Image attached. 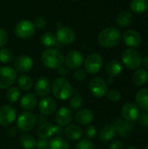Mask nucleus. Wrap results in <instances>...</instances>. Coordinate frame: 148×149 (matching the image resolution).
I'll return each mask as SVG.
<instances>
[{
	"mask_svg": "<svg viewBox=\"0 0 148 149\" xmlns=\"http://www.w3.org/2000/svg\"><path fill=\"white\" fill-rule=\"evenodd\" d=\"M17 87L22 90V91H29L33 85V81L31 79V78L26 74H21L20 76H18L17 79Z\"/></svg>",
	"mask_w": 148,
	"mask_h": 149,
	"instance_id": "7c9ffc66",
	"label": "nucleus"
},
{
	"mask_svg": "<svg viewBox=\"0 0 148 149\" xmlns=\"http://www.w3.org/2000/svg\"><path fill=\"white\" fill-rule=\"evenodd\" d=\"M36 148L38 149H49V141L47 140L39 139L37 141Z\"/></svg>",
	"mask_w": 148,
	"mask_h": 149,
	"instance_id": "37998d69",
	"label": "nucleus"
},
{
	"mask_svg": "<svg viewBox=\"0 0 148 149\" xmlns=\"http://www.w3.org/2000/svg\"><path fill=\"white\" fill-rule=\"evenodd\" d=\"M70 144L67 140L61 136H56L49 141V149H69Z\"/></svg>",
	"mask_w": 148,
	"mask_h": 149,
	"instance_id": "cd10ccee",
	"label": "nucleus"
},
{
	"mask_svg": "<svg viewBox=\"0 0 148 149\" xmlns=\"http://www.w3.org/2000/svg\"><path fill=\"white\" fill-rule=\"evenodd\" d=\"M41 44L45 47H52L57 44V38L51 32H45L40 38Z\"/></svg>",
	"mask_w": 148,
	"mask_h": 149,
	"instance_id": "473e14b6",
	"label": "nucleus"
},
{
	"mask_svg": "<svg viewBox=\"0 0 148 149\" xmlns=\"http://www.w3.org/2000/svg\"><path fill=\"white\" fill-rule=\"evenodd\" d=\"M14 67L15 70L19 72L22 73L28 72L33 67V60L28 55H21L17 58H16L14 63Z\"/></svg>",
	"mask_w": 148,
	"mask_h": 149,
	"instance_id": "a211bd4d",
	"label": "nucleus"
},
{
	"mask_svg": "<svg viewBox=\"0 0 148 149\" xmlns=\"http://www.w3.org/2000/svg\"><path fill=\"white\" fill-rule=\"evenodd\" d=\"M146 149H148V146H147V148H146Z\"/></svg>",
	"mask_w": 148,
	"mask_h": 149,
	"instance_id": "3c124183",
	"label": "nucleus"
},
{
	"mask_svg": "<svg viewBox=\"0 0 148 149\" xmlns=\"http://www.w3.org/2000/svg\"><path fill=\"white\" fill-rule=\"evenodd\" d=\"M42 64L49 69H58L64 64V55L54 48H49L41 54Z\"/></svg>",
	"mask_w": 148,
	"mask_h": 149,
	"instance_id": "7ed1b4c3",
	"label": "nucleus"
},
{
	"mask_svg": "<svg viewBox=\"0 0 148 149\" xmlns=\"http://www.w3.org/2000/svg\"><path fill=\"white\" fill-rule=\"evenodd\" d=\"M62 132V128L59 126H54L51 123H44L39 126L38 128V136L39 139L48 140L49 138L52 137L53 135H58Z\"/></svg>",
	"mask_w": 148,
	"mask_h": 149,
	"instance_id": "9b49d317",
	"label": "nucleus"
},
{
	"mask_svg": "<svg viewBox=\"0 0 148 149\" xmlns=\"http://www.w3.org/2000/svg\"><path fill=\"white\" fill-rule=\"evenodd\" d=\"M17 79V71L8 65L0 67V89H8Z\"/></svg>",
	"mask_w": 148,
	"mask_h": 149,
	"instance_id": "423d86ee",
	"label": "nucleus"
},
{
	"mask_svg": "<svg viewBox=\"0 0 148 149\" xmlns=\"http://www.w3.org/2000/svg\"><path fill=\"white\" fill-rule=\"evenodd\" d=\"M103 65V58L98 53H91L89 54L84 62L85 71L90 74L98 73Z\"/></svg>",
	"mask_w": 148,
	"mask_h": 149,
	"instance_id": "0eeeda50",
	"label": "nucleus"
},
{
	"mask_svg": "<svg viewBox=\"0 0 148 149\" xmlns=\"http://www.w3.org/2000/svg\"><path fill=\"white\" fill-rule=\"evenodd\" d=\"M121 114H122V118L125 120L129 122H134L139 119L140 111L136 104L128 102L123 105L121 108Z\"/></svg>",
	"mask_w": 148,
	"mask_h": 149,
	"instance_id": "f8f14e48",
	"label": "nucleus"
},
{
	"mask_svg": "<svg viewBox=\"0 0 148 149\" xmlns=\"http://www.w3.org/2000/svg\"><path fill=\"white\" fill-rule=\"evenodd\" d=\"M140 125L143 127H148V112H143L142 113L140 114Z\"/></svg>",
	"mask_w": 148,
	"mask_h": 149,
	"instance_id": "79ce46f5",
	"label": "nucleus"
},
{
	"mask_svg": "<svg viewBox=\"0 0 148 149\" xmlns=\"http://www.w3.org/2000/svg\"><path fill=\"white\" fill-rule=\"evenodd\" d=\"M130 8L133 13L142 14L148 9V0H132Z\"/></svg>",
	"mask_w": 148,
	"mask_h": 149,
	"instance_id": "c85d7f7f",
	"label": "nucleus"
},
{
	"mask_svg": "<svg viewBox=\"0 0 148 149\" xmlns=\"http://www.w3.org/2000/svg\"><path fill=\"white\" fill-rule=\"evenodd\" d=\"M38 105V97L33 93H27L20 99V106L25 111L33 110Z\"/></svg>",
	"mask_w": 148,
	"mask_h": 149,
	"instance_id": "4be33fe9",
	"label": "nucleus"
},
{
	"mask_svg": "<svg viewBox=\"0 0 148 149\" xmlns=\"http://www.w3.org/2000/svg\"><path fill=\"white\" fill-rule=\"evenodd\" d=\"M69 107L72 110H78V109H80L83 106V98L76 93V94H72V96L69 99Z\"/></svg>",
	"mask_w": 148,
	"mask_h": 149,
	"instance_id": "f704fd0d",
	"label": "nucleus"
},
{
	"mask_svg": "<svg viewBox=\"0 0 148 149\" xmlns=\"http://www.w3.org/2000/svg\"><path fill=\"white\" fill-rule=\"evenodd\" d=\"M38 109L41 114L48 116L53 114L57 110V102L53 98L44 97L38 103Z\"/></svg>",
	"mask_w": 148,
	"mask_h": 149,
	"instance_id": "dca6fc26",
	"label": "nucleus"
},
{
	"mask_svg": "<svg viewBox=\"0 0 148 149\" xmlns=\"http://www.w3.org/2000/svg\"><path fill=\"white\" fill-rule=\"evenodd\" d=\"M72 119L73 113L72 109L69 107H60L55 114V120L57 124L61 127H67L68 125H70L72 121Z\"/></svg>",
	"mask_w": 148,
	"mask_h": 149,
	"instance_id": "4468645a",
	"label": "nucleus"
},
{
	"mask_svg": "<svg viewBox=\"0 0 148 149\" xmlns=\"http://www.w3.org/2000/svg\"><path fill=\"white\" fill-rule=\"evenodd\" d=\"M121 39V33L120 30L114 26L104 29L98 37L99 44L105 48H113L118 45Z\"/></svg>",
	"mask_w": 148,
	"mask_h": 149,
	"instance_id": "f03ea898",
	"label": "nucleus"
},
{
	"mask_svg": "<svg viewBox=\"0 0 148 149\" xmlns=\"http://www.w3.org/2000/svg\"><path fill=\"white\" fill-rule=\"evenodd\" d=\"M136 105L143 112H148V88L140 89L135 97Z\"/></svg>",
	"mask_w": 148,
	"mask_h": 149,
	"instance_id": "b1692460",
	"label": "nucleus"
},
{
	"mask_svg": "<svg viewBox=\"0 0 148 149\" xmlns=\"http://www.w3.org/2000/svg\"><path fill=\"white\" fill-rule=\"evenodd\" d=\"M64 62L65 63L66 66L69 69L76 70L82 65L84 62V58H83L82 54L79 52L70 51L64 57Z\"/></svg>",
	"mask_w": 148,
	"mask_h": 149,
	"instance_id": "ddd939ff",
	"label": "nucleus"
},
{
	"mask_svg": "<svg viewBox=\"0 0 148 149\" xmlns=\"http://www.w3.org/2000/svg\"><path fill=\"white\" fill-rule=\"evenodd\" d=\"M65 135L67 139L72 141H77L81 139L83 135V131L79 126L75 124H70L65 129Z\"/></svg>",
	"mask_w": 148,
	"mask_h": 149,
	"instance_id": "5701e85b",
	"label": "nucleus"
},
{
	"mask_svg": "<svg viewBox=\"0 0 148 149\" xmlns=\"http://www.w3.org/2000/svg\"><path fill=\"white\" fill-rule=\"evenodd\" d=\"M17 118L16 109L10 105H3L0 107V125L7 127L12 124Z\"/></svg>",
	"mask_w": 148,
	"mask_h": 149,
	"instance_id": "9d476101",
	"label": "nucleus"
},
{
	"mask_svg": "<svg viewBox=\"0 0 148 149\" xmlns=\"http://www.w3.org/2000/svg\"><path fill=\"white\" fill-rule=\"evenodd\" d=\"M6 99L10 103H15L20 99V89L17 86H10L6 93Z\"/></svg>",
	"mask_w": 148,
	"mask_h": 149,
	"instance_id": "72a5a7b5",
	"label": "nucleus"
},
{
	"mask_svg": "<svg viewBox=\"0 0 148 149\" xmlns=\"http://www.w3.org/2000/svg\"><path fill=\"white\" fill-rule=\"evenodd\" d=\"M124 65L130 70L138 69L142 62V57L139 52L134 49H126L121 56Z\"/></svg>",
	"mask_w": 148,
	"mask_h": 149,
	"instance_id": "39448f33",
	"label": "nucleus"
},
{
	"mask_svg": "<svg viewBox=\"0 0 148 149\" xmlns=\"http://www.w3.org/2000/svg\"><path fill=\"white\" fill-rule=\"evenodd\" d=\"M51 86V85L50 83V80L46 77L41 76L37 79V81L35 83L34 89H35L36 93L38 96L46 97L50 93Z\"/></svg>",
	"mask_w": 148,
	"mask_h": 149,
	"instance_id": "aec40b11",
	"label": "nucleus"
},
{
	"mask_svg": "<svg viewBox=\"0 0 148 149\" xmlns=\"http://www.w3.org/2000/svg\"><path fill=\"white\" fill-rule=\"evenodd\" d=\"M37 124L36 116L30 111L23 112L17 119V128L24 133L31 131Z\"/></svg>",
	"mask_w": 148,
	"mask_h": 149,
	"instance_id": "20e7f679",
	"label": "nucleus"
},
{
	"mask_svg": "<svg viewBox=\"0 0 148 149\" xmlns=\"http://www.w3.org/2000/svg\"><path fill=\"white\" fill-rule=\"evenodd\" d=\"M51 91L54 98L58 100H69L73 94V88L71 83L64 77L54 79L51 86Z\"/></svg>",
	"mask_w": 148,
	"mask_h": 149,
	"instance_id": "f257e3e1",
	"label": "nucleus"
},
{
	"mask_svg": "<svg viewBox=\"0 0 148 149\" xmlns=\"http://www.w3.org/2000/svg\"><path fill=\"white\" fill-rule=\"evenodd\" d=\"M76 149H95V147L92 142H91L87 139L80 140L77 145H76Z\"/></svg>",
	"mask_w": 148,
	"mask_h": 149,
	"instance_id": "4c0bfd02",
	"label": "nucleus"
},
{
	"mask_svg": "<svg viewBox=\"0 0 148 149\" xmlns=\"http://www.w3.org/2000/svg\"><path fill=\"white\" fill-rule=\"evenodd\" d=\"M87 77V72L85 71V69H81V68H78L76 69L75 72L73 73V78L76 81H84Z\"/></svg>",
	"mask_w": 148,
	"mask_h": 149,
	"instance_id": "58836bf2",
	"label": "nucleus"
},
{
	"mask_svg": "<svg viewBox=\"0 0 148 149\" xmlns=\"http://www.w3.org/2000/svg\"><path fill=\"white\" fill-rule=\"evenodd\" d=\"M141 64L144 65V67H145L146 69H148V55L145 56V57L142 58V62H141Z\"/></svg>",
	"mask_w": 148,
	"mask_h": 149,
	"instance_id": "de8ad7c7",
	"label": "nucleus"
},
{
	"mask_svg": "<svg viewBox=\"0 0 148 149\" xmlns=\"http://www.w3.org/2000/svg\"><path fill=\"white\" fill-rule=\"evenodd\" d=\"M85 136L86 137L87 140H92L93 139L96 134H97V129L94 126L92 125H89L85 129Z\"/></svg>",
	"mask_w": 148,
	"mask_h": 149,
	"instance_id": "ea45409f",
	"label": "nucleus"
},
{
	"mask_svg": "<svg viewBox=\"0 0 148 149\" xmlns=\"http://www.w3.org/2000/svg\"><path fill=\"white\" fill-rule=\"evenodd\" d=\"M8 39L9 38L6 31L3 29L0 28V48L3 47L8 43Z\"/></svg>",
	"mask_w": 148,
	"mask_h": 149,
	"instance_id": "a19ab883",
	"label": "nucleus"
},
{
	"mask_svg": "<svg viewBox=\"0 0 148 149\" xmlns=\"http://www.w3.org/2000/svg\"><path fill=\"white\" fill-rule=\"evenodd\" d=\"M18 131H19V130L17 128V127H10V128L8 129V131H7V135H8L9 137H10V138L15 137V136L17 135Z\"/></svg>",
	"mask_w": 148,
	"mask_h": 149,
	"instance_id": "49530a36",
	"label": "nucleus"
},
{
	"mask_svg": "<svg viewBox=\"0 0 148 149\" xmlns=\"http://www.w3.org/2000/svg\"><path fill=\"white\" fill-rule=\"evenodd\" d=\"M116 134L120 136V137H126L127 136L131 131L133 130V122H129L125 120L123 118H118L113 121V124Z\"/></svg>",
	"mask_w": 148,
	"mask_h": 149,
	"instance_id": "f3484780",
	"label": "nucleus"
},
{
	"mask_svg": "<svg viewBox=\"0 0 148 149\" xmlns=\"http://www.w3.org/2000/svg\"><path fill=\"white\" fill-rule=\"evenodd\" d=\"M126 149H138V148H136L134 146H130V147H128Z\"/></svg>",
	"mask_w": 148,
	"mask_h": 149,
	"instance_id": "09e8293b",
	"label": "nucleus"
},
{
	"mask_svg": "<svg viewBox=\"0 0 148 149\" xmlns=\"http://www.w3.org/2000/svg\"><path fill=\"white\" fill-rule=\"evenodd\" d=\"M148 81V72L144 68H138L133 75V82L137 86H143Z\"/></svg>",
	"mask_w": 148,
	"mask_h": 149,
	"instance_id": "a878e982",
	"label": "nucleus"
},
{
	"mask_svg": "<svg viewBox=\"0 0 148 149\" xmlns=\"http://www.w3.org/2000/svg\"><path fill=\"white\" fill-rule=\"evenodd\" d=\"M116 134L115 129L113 125H106L103 127L99 133V140L103 142H108L112 141Z\"/></svg>",
	"mask_w": 148,
	"mask_h": 149,
	"instance_id": "bb28decb",
	"label": "nucleus"
},
{
	"mask_svg": "<svg viewBox=\"0 0 148 149\" xmlns=\"http://www.w3.org/2000/svg\"><path fill=\"white\" fill-rule=\"evenodd\" d=\"M93 119H94V114L92 111L88 108L79 109L74 117L76 123L79 124V126H87L90 123H92Z\"/></svg>",
	"mask_w": 148,
	"mask_h": 149,
	"instance_id": "6ab92c4d",
	"label": "nucleus"
},
{
	"mask_svg": "<svg viewBox=\"0 0 148 149\" xmlns=\"http://www.w3.org/2000/svg\"><path fill=\"white\" fill-rule=\"evenodd\" d=\"M14 59L13 52L7 48H1L0 49V62L3 64H8L12 62Z\"/></svg>",
	"mask_w": 148,
	"mask_h": 149,
	"instance_id": "c9c22d12",
	"label": "nucleus"
},
{
	"mask_svg": "<svg viewBox=\"0 0 148 149\" xmlns=\"http://www.w3.org/2000/svg\"><path fill=\"white\" fill-rule=\"evenodd\" d=\"M55 36L57 38V41L63 45L72 44L75 40V33L68 26H60L57 30Z\"/></svg>",
	"mask_w": 148,
	"mask_h": 149,
	"instance_id": "2eb2a0df",
	"label": "nucleus"
},
{
	"mask_svg": "<svg viewBox=\"0 0 148 149\" xmlns=\"http://www.w3.org/2000/svg\"><path fill=\"white\" fill-rule=\"evenodd\" d=\"M89 91L92 96L96 98H102L106 95L108 91L107 84L103 79L99 77H94L89 82Z\"/></svg>",
	"mask_w": 148,
	"mask_h": 149,
	"instance_id": "1a4fd4ad",
	"label": "nucleus"
},
{
	"mask_svg": "<svg viewBox=\"0 0 148 149\" xmlns=\"http://www.w3.org/2000/svg\"><path fill=\"white\" fill-rule=\"evenodd\" d=\"M123 69L122 64L119 60H111L109 61L105 67L106 73L109 76V78H113L121 73Z\"/></svg>",
	"mask_w": 148,
	"mask_h": 149,
	"instance_id": "393cba45",
	"label": "nucleus"
},
{
	"mask_svg": "<svg viewBox=\"0 0 148 149\" xmlns=\"http://www.w3.org/2000/svg\"><path fill=\"white\" fill-rule=\"evenodd\" d=\"M108 149H123V143L120 141H114L109 145Z\"/></svg>",
	"mask_w": 148,
	"mask_h": 149,
	"instance_id": "a18cd8bd",
	"label": "nucleus"
},
{
	"mask_svg": "<svg viewBox=\"0 0 148 149\" xmlns=\"http://www.w3.org/2000/svg\"><path fill=\"white\" fill-rule=\"evenodd\" d=\"M123 40L127 46L132 48H136L140 46L141 43V37L138 31L134 30H128L124 33Z\"/></svg>",
	"mask_w": 148,
	"mask_h": 149,
	"instance_id": "412c9836",
	"label": "nucleus"
},
{
	"mask_svg": "<svg viewBox=\"0 0 148 149\" xmlns=\"http://www.w3.org/2000/svg\"><path fill=\"white\" fill-rule=\"evenodd\" d=\"M133 14L128 10H124L119 13L116 18V23L120 27H126L133 22Z\"/></svg>",
	"mask_w": 148,
	"mask_h": 149,
	"instance_id": "c756f323",
	"label": "nucleus"
},
{
	"mask_svg": "<svg viewBox=\"0 0 148 149\" xmlns=\"http://www.w3.org/2000/svg\"><path fill=\"white\" fill-rule=\"evenodd\" d=\"M106 96H107L108 100H111L112 102H118L121 99V93L118 90H115V89L107 91Z\"/></svg>",
	"mask_w": 148,
	"mask_h": 149,
	"instance_id": "e433bc0d",
	"label": "nucleus"
},
{
	"mask_svg": "<svg viewBox=\"0 0 148 149\" xmlns=\"http://www.w3.org/2000/svg\"><path fill=\"white\" fill-rule=\"evenodd\" d=\"M20 145L24 149H35L37 141L33 136L28 134H24L20 137Z\"/></svg>",
	"mask_w": 148,
	"mask_h": 149,
	"instance_id": "2f4dec72",
	"label": "nucleus"
},
{
	"mask_svg": "<svg viewBox=\"0 0 148 149\" xmlns=\"http://www.w3.org/2000/svg\"><path fill=\"white\" fill-rule=\"evenodd\" d=\"M46 25V21L44 20V18L43 17H38L35 19V22H34V26L35 28H38V29H42V28H44Z\"/></svg>",
	"mask_w": 148,
	"mask_h": 149,
	"instance_id": "c03bdc74",
	"label": "nucleus"
},
{
	"mask_svg": "<svg viewBox=\"0 0 148 149\" xmlns=\"http://www.w3.org/2000/svg\"><path fill=\"white\" fill-rule=\"evenodd\" d=\"M14 31L16 36L19 38L27 39L34 35L35 26L34 24L29 20H21L16 24Z\"/></svg>",
	"mask_w": 148,
	"mask_h": 149,
	"instance_id": "6e6552de",
	"label": "nucleus"
},
{
	"mask_svg": "<svg viewBox=\"0 0 148 149\" xmlns=\"http://www.w3.org/2000/svg\"><path fill=\"white\" fill-rule=\"evenodd\" d=\"M72 1H79V0H72Z\"/></svg>",
	"mask_w": 148,
	"mask_h": 149,
	"instance_id": "8fccbe9b",
	"label": "nucleus"
}]
</instances>
